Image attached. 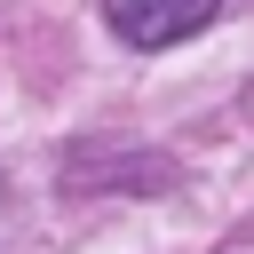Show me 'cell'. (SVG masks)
I'll return each instance as SVG.
<instances>
[{
    "label": "cell",
    "instance_id": "cell-1",
    "mask_svg": "<svg viewBox=\"0 0 254 254\" xmlns=\"http://www.w3.org/2000/svg\"><path fill=\"white\" fill-rule=\"evenodd\" d=\"M103 16L127 48H175L214 16V0H103Z\"/></svg>",
    "mask_w": 254,
    "mask_h": 254
}]
</instances>
